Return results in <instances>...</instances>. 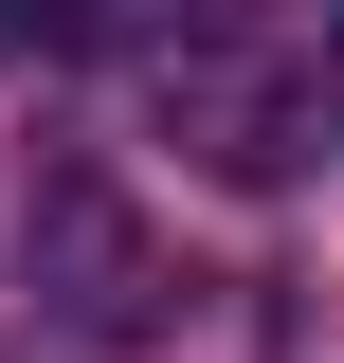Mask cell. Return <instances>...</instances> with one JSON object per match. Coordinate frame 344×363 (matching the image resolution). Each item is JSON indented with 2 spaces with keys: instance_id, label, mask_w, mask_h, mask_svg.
<instances>
[{
  "instance_id": "obj_1",
  "label": "cell",
  "mask_w": 344,
  "mask_h": 363,
  "mask_svg": "<svg viewBox=\"0 0 344 363\" xmlns=\"http://www.w3.org/2000/svg\"><path fill=\"white\" fill-rule=\"evenodd\" d=\"M37 291H55V327H91V345H145V327L181 309L164 236L127 218L109 164H55V182H37Z\"/></svg>"
}]
</instances>
